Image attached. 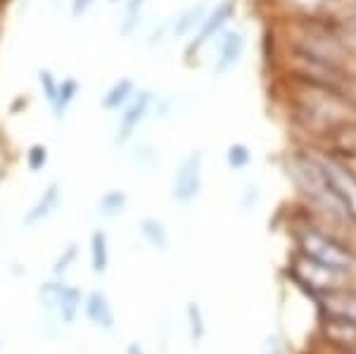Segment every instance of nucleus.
<instances>
[{"mask_svg":"<svg viewBox=\"0 0 356 354\" xmlns=\"http://www.w3.org/2000/svg\"><path fill=\"white\" fill-rule=\"evenodd\" d=\"M297 245H300V252L304 257L328 266L332 271L347 273V276L356 271V257L337 241H332L330 236L316 231L312 226H304L297 231Z\"/></svg>","mask_w":356,"mask_h":354,"instance_id":"nucleus-1","label":"nucleus"},{"mask_svg":"<svg viewBox=\"0 0 356 354\" xmlns=\"http://www.w3.org/2000/svg\"><path fill=\"white\" fill-rule=\"evenodd\" d=\"M290 273L300 288L307 290L309 295L316 300L318 295H325V293H337V290H347V283L352 276L347 273H340V271H332L328 266L318 264V262L309 259L304 255H297L295 262L290 266Z\"/></svg>","mask_w":356,"mask_h":354,"instance_id":"nucleus-2","label":"nucleus"},{"mask_svg":"<svg viewBox=\"0 0 356 354\" xmlns=\"http://www.w3.org/2000/svg\"><path fill=\"white\" fill-rule=\"evenodd\" d=\"M316 164H318L332 195L340 200L347 216L356 221V174L335 157H316Z\"/></svg>","mask_w":356,"mask_h":354,"instance_id":"nucleus-3","label":"nucleus"},{"mask_svg":"<svg viewBox=\"0 0 356 354\" xmlns=\"http://www.w3.org/2000/svg\"><path fill=\"white\" fill-rule=\"evenodd\" d=\"M38 298L48 309L57 312L62 323H72L76 319V312L81 307V293L72 285L65 283H45L41 290H38Z\"/></svg>","mask_w":356,"mask_h":354,"instance_id":"nucleus-4","label":"nucleus"},{"mask_svg":"<svg viewBox=\"0 0 356 354\" xmlns=\"http://www.w3.org/2000/svg\"><path fill=\"white\" fill-rule=\"evenodd\" d=\"M200 188H202V155L191 152L176 171L171 195L176 202H191L193 198H197Z\"/></svg>","mask_w":356,"mask_h":354,"instance_id":"nucleus-5","label":"nucleus"},{"mask_svg":"<svg viewBox=\"0 0 356 354\" xmlns=\"http://www.w3.org/2000/svg\"><path fill=\"white\" fill-rule=\"evenodd\" d=\"M321 330L332 347H340L344 352H356V319L321 312Z\"/></svg>","mask_w":356,"mask_h":354,"instance_id":"nucleus-6","label":"nucleus"},{"mask_svg":"<svg viewBox=\"0 0 356 354\" xmlns=\"http://www.w3.org/2000/svg\"><path fill=\"white\" fill-rule=\"evenodd\" d=\"M150 105H152L150 90H138V93H134V98L126 102L124 112L119 114V127H117V136H114V143H126L134 136L138 124L145 119Z\"/></svg>","mask_w":356,"mask_h":354,"instance_id":"nucleus-7","label":"nucleus"},{"mask_svg":"<svg viewBox=\"0 0 356 354\" xmlns=\"http://www.w3.org/2000/svg\"><path fill=\"white\" fill-rule=\"evenodd\" d=\"M86 316L93 326L102 328V330H112L114 328V312L112 305L107 300L105 293L100 290H93V293L86 298Z\"/></svg>","mask_w":356,"mask_h":354,"instance_id":"nucleus-8","label":"nucleus"},{"mask_svg":"<svg viewBox=\"0 0 356 354\" xmlns=\"http://www.w3.org/2000/svg\"><path fill=\"white\" fill-rule=\"evenodd\" d=\"M233 13H235V3H233V0H223L219 8H216L214 13L207 17V22L202 24V29H200L197 38H195V41L191 43V48H188V53H193V50H197L202 43L209 41V38L214 36V33L219 31V29H221L223 24H226L228 19H231Z\"/></svg>","mask_w":356,"mask_h":354,"instance_id":"nucleus-9","label":"nucleus"},{"mask_svg":"<svg viewBox=\"0 0 356 354\" xmlns=\"http://www.w3.org/2000/svg\"><path fill=\"white\" fill-rule=\"evenodd\" d=\"M316 302L321 305V312L342 314V316L356 319V293H349V290H337V293L318 295Z\"/></svg>","mask_w":356,"mask_h":354,"instance_id":"nucleus-10","label":"nucleus"},{"mask_svg":"<svg viewBox=\"0 0 356 354\" xmlns=\"http://www.w3.org/2000/svg\"><path fill=\"white\" fill-rule=\"evenodd\" d=\"M57 202H60V186H57V184H50V186L43 191V195L38 198V202L33 204V207L24 214V219H22V221H24V226H36V224H41L45 216L53 214V209L57 207Z\"/></svg>","mask_w":356,"mask_h":354,"instance_id":"nucleus-11","label":"nucleus"},{"mask_svg":"<svg viewBox=\"0 0 356 354\" xmlns=\"http://www.w3.org/2000/svg\"><path fill=\"white\" fill-rule=\"evenodd\" d=\"M243 50H245L243 36H240V33H228V36L223 38V43H221V53H219V60H216L214 72H216V74H221V72L231 70L235 62L240 60Z\"/></svg>","mask_w":356,"mask_h":354,"instance_id":"nucleus-12","label":"nucleus"},{"mask_svg":"<svg viewBox=\"0 0 356 354\" xmlns=\"http://www.w3.org/2000/svg\"><path fill=\"white\" fill-rule=\"evenodd\" d=\"M134 93H136L134 79H119V81L112 83V88L102 95V107H105V110H119V107H124L126 102L134 98Z\"/></svg>","mask_w":356,"mask_h":354,"instance_id":"nucleus-13","label":"nucleus"},{"mask_svg":"<svg viewBox=\"0 0 356 354\" xmlns=\"http://www.w3.org/2000/svg\"><path fill=\"white\" fill-rule=\"evenodd\" d=\"M140 236L145 238V243L154 250H169V236H166V228L162 221L152 219V216H145L140 221Z\"/></svg>","mask_w":356,"mask_h":354,"instance_id":"nucleus-14","label":"nucleus"},{"mask_svg":"<svg viewBox=\"0 0 356 354\" xmlns=\"http://www.w3.org/2000/svg\"><path fill=\"white\" fill-rule=\"evenodd\" d=\"M110 264V250H107V236L102 231L90 233V266L95 273H105Z\"/></svg>","mask_w":356,"mask_h":354,"instance_id":"nucleus-15","label":"nucleus"},{"mask_svg":"<svg viewBox=\"0 0 356 354\" xmlns=\"http://www.w3.org/2000/svg\"><path fill=\"white\" fill-rule=\"evenodd\" d=\"M79 95V81L76 79H65V81H60V88H57V95L53 100V112H55V119H62L65 117V112L69 110V105H72L74 100H76Z\"/></svg>","mask_w":356,"mask_h":354,"instance_id":"nucleus-16","label":"nucleus"},{"mask_svg":"<svg viewBox=\"0 0 356 354\" xmlns=\"http://www.w3.org/2000/svg\"><path fill=\"white\" fill-rule=\"evenodd\" d=\"M126 204H129V198H126L124 191H107L105 195L97 200V209H100V214L107 216V219L122 214L126 209Z\"/></svg>","mask_w":356,"mask_h":354,"instance_id":"nucleus-17","label":"nucleus"},{"mask_svg":"<svg viewBox=\"0 0 356 354\" xmlns=\"http://www.w3.org/2000/svg\"><path fill=\"white\" fill-rule=\"evenodd\" d=\"M335 145L342 155L356 157V124H340V129L335 131Z\"/></svg>","mask_w":356,"mask_h":354,"instance_id":"nucleus-18","label":"nucleus"},{"mask_svg":"<svg viewBox=\"0 0 356 354\" xmlns=\"http://www.w3.org/2000/svg\"><path fill=\"white\" fill-rule=\"evenodd\" d=\"M186 314H188V326H191V340H193V345H200V342L204 340V333H207L202 309H200L197 302H188Z\"/></svg>","mask_w":356,"mask_h":354,"instance_id":"nucleus-19","label":"nucleus"},{"mask_svg":"<svg viewBox=\"0 0 356 354\" xmlns=\"http://www.w3.org/2000/svg\"><path fill=\"white\" fill-rule=\"evenodd\" d=\"M145 8V0H126L124 5V22H122V36H129L138 24L140 10Z\"/></svg>","mask_w":356,"mask_h":354,"instance_id":"nucleus-20","label":"nucleus"},{"mask_svg":"<svg viewBox=\"0 0 356 354\" xmlns=\"http://www.w3.org/2000/svg\"><path fill=\"white\" fill-rule=\"evenodd\" d=\"M250 147L243 145V143H235V145L228 147V164H231L233 169H245L247 164H250Z\"/></svg>","mask_w":356,"mask_h":354,"instance_id":"nucleus-21","label":"nucleus"},{"mask_svg":"<svg viewBox=\"0 0 356 354\" xmlns=\"http://www.w3.org/2000/svg\"><path fill=\"white\" fill-rule=\"evenodd\" d=\"M38 83H41V90H43L45 100L53 105V100L57 95V88H60V81L53 77V72H50V70H41V72H38Z\"/></svg>","mask_w":356,"mask_h":354,"instance_id":"nucleus-22","label":"nucleus"},{"mask_svg":"<svg viewBox=\"0 0 356 354\" xmlns=\"http://www.w3.org/2000/svg\"><path fill=\"white\" fill-rule=\"evenodd\" d=\"M204 13V5H197V8H191L188 13H183L181 17L176 19V26H174V33L176 36H183V33L191 29L195 22H197V17Z\"/></svg>","mask_w":356,"mask_h":354,"instance_id":"nucleus-23","label":"nucleus"},{"mask_svg":"<svg viewBox=\"0 0 356 354\" xmlns=\"http://www.w3.org/2000/svg\"><path fill=\"white\" fill-rule=\"evenodd\" d=\"M76 255H79V248L76 245H69V248L62 252L60 257H57V262H55V266H53V273L55 276H62V273H67L69 269H72V264L76 262Z\"/></svg>","mask_w":356,"mask_h":354,"instance_id":"nucleus-24","label":"nucleus"},{"mask_svg":"<svg viewBox=\"0 0 356 354\" xmlns=\"http://www.w3.org/2000/svg\"><path fill=\"white\" fill-rule=\"evenodd\" d=\"M295 8H300L302 13L312 15V17H318L323 13H328L330 8V0H290Z\"/></svg>","mask_w":356,"mask_h":354,"instance_id":"nucleus-25","label":"nucleus"},{"mask_svg":"<svg viewBox=\"0 0 356 354\" xmlns=\"http://www.w3.org/2000/svg\"><path fill=\"white\" fill-rule=\"evenodd\" d=\"M48 162V147L45 145H31V150L26 152V164L31 171H41Z\"/></svg>","mask_w":356,"mask_h":354,"instance_id":"nucleus-26","label":"nucleus"},{"mask_svg":"<svg viewBox=\"0 0 356 354\" xmlns=\"http://www.w3.org/2000/svg\"><path fill=\"white\" fill-rule=\"evenodd\" d=\"M93 5H95V0H72V15L81 17V15L88 13Z\"/></svg>","mask_w":356,"mask_h":354,"instance_id":"nucleus-27","label":"nucleus"},{"mask_svg":"<svg viewBox=\"0 0 356 354\" xmlns=\"http://www.w3.org/2000/svg\"><path fill=\"white\" fill-rule=\"evenodd\" d=\"M126 354H145V350H143L138 342H129V345H126Z\"/></svg>","mask_w":356,"mask_h":354,"instance_id":"nucleus-28","label":"nucleus"},{"mask_svg":"<svg viewBox=\"0 0 356 354\" xmlns=\"http://www.w3.org/2000/svg\"><path fill=\"white\" fill-rule=\"evenodd\" d=\"M264 354H280L278 345H275V340H268V345H266V350H264Z\"/></svg>","mask_w":356,"mask_h":354,"instance_id":"nucleus-29","label":"nucleus"},{"mask_svg":"<svg viewBox=\"0 0 356 354\" xmlns=\"http://www.w3.org/2000/svg\"><path fill=\"white\" fill-rule=\"evenodd\" d=\"M110 3H112V5H114V3H117V0H110Z\"/></svg>","mask_w":356,"mask_h":354,"instance_id":"nucleus-30","label":"nucleus"}]
</instances>
